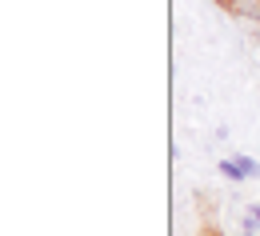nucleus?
Wrapping results in <instances>:
<instances>
[{"label": "nucleus", "instance_id": "obj_4", "mask_svg": "<svg viewBox=\"0 0 260 236\" xmlns=\"http://www.w3.org/2000/svg\"><path fill=\"white\" fill-rule=\"evenodd\" d=\"M256 4H260V0H256Z\"/></svg>", "mask_w": 260, "mask_h": 236}, {"label": "nucleus", "instance_id": "obj_1", "mask_svg": "<svg viewBox=\"0 0 260 236\" xmlns=\"http://www.w3.org/2000/svg\"><path fill=\"white\" fill-rule=\"evenodd\" d=\"M220 176L244 184V180H256L260 176V164L252 160V156H224V160H220Z\"/></svg>", "mask_w": 260, "mask_h": 236}, {"label": "nucleus", "instance_id": "obj_3", "mask_svg": "<svg viewBox=\"0 0 260 236\" xmlns=\"http://www.w3.org/2000/svg\"><path fill=\"white\" fill-rule=\"evenodd\" d=\"M240 236H256V232H240Z\"/></svg>", "mask_w": 260, "mask_h": 236}, {"label": "nucleus", "instance_id": "obj_2", "mask_svg": "<svg viewBox=\"0 0 260 236\" xmlns=\"http://www.w3.org/2000/svg\"><path fill=\"white\" fill-rule=\"evenodd\" d=\"M260 228V204L248 208V216H240V232H256Z\"/></svg>", "mask_w": 260, "mask_h": 236}]
</instances>
